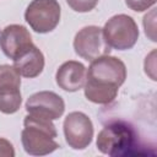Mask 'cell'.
Returning <instances> with one entry per match:
<instances>
[{"label": "cell", "mask_w": 157, "mask_h": 157, "mask_svg": "<svg viewBox=\"0 0 157 157\" xmlns=\"http://www.w3.org/2000/svg\"><path fill=\"white\" fill-rule=\"evenodd\" d=\"M86 67L82 63L69 60L63 63L55 74L56 85L66 92H76L83 88L86 82Z\"/></svg>", "instance_id": "30bf717a"}, {"label": "cell", "mask_w": 157, "mask_h": 157, "mask_svg": "<svg viewBox=\"0 0 157 157\" xmlns=\"http://www.w3.org/2000/svg\"><path fill=\"white\" fill-rule=\"evenodd\" d=\"M125 78L126 66L119 58L108 54L94 59L86 72L85 97L96 104H108L117 98Z\"/></svg>", "instance_id": "6da1fadb"}, {"label": "cell", "mask_w": 157, "mask_h": 157, "mask_svg": "<svg viewBox=\"0 0 157 157\" xmlns=\"http://www.w3.org/2000/svg\"><path fill=\"white\" fill-rule=\"evenodd\" d=\"M15 156V150L12 144L4 139L0 137V157H13Z\"/></svg>", "instance_id": "e0dca14e"}, {"label": "cell", "mask_w": 157, "mask_h": 157, "mask_svg": "<svg viewBox=\"0 0 157 157\" xmlns=\"http://www.w3.org/2000/svg\"><path fill=\"white\" fill-rule=\"evenodd\" d=\"M66 144L74 150H85L92 142L93 124L88 115L82 112H71L66 115L64 124Z\"/></svg>", "instance_id": "52a82bcc"}, {"label": "cell", "mask_w": 157, "mask_h": 157, "mask_svg": "<svg viewBox=\"0 0 157 157\" xmlns=\"http://www.w3.org/2000/svg\"><path fill=\"white\" fill-rule=\"evenodd\" d=\"M22 103L21 90L16 87L0 88V112L4 114L16 113Z\"/></svg>", "instance_id": "7c38bea8"}, {"label": "cell", "mask_w": 157, "mask_h": 157, "mask_svg": "<svg viewBox=\"0 0 157 157\" xmlns=\"http://www.w3.org/2000/svg\"><path fill=\"white\" fill-rule=\"evenodd\" d=\"M61 9L56 0H32L26 11L25 20L37 33H49L60 22Z\"/></svg>", "instance_id": "5b68a950"}, {"label": "cell", "mask_w": 157, "mask_h": 157, "mask_svg": "<svg viewBox=\"0 0 157 157\" xmlns=\"http://www.w3.org/2000/svg\"><path fill=\"white\" fill-rule=\"evenodd\" d=\"M126 6L136 12H142L156 4V0H125Z\"/></svg>", "instance_id": "2e32d148"}, {"label": "cell", "mask_w": 157, "mask_h": 157, "mask_svg": "<svg viewBox=\"0 0 157 157\" xmlns=\"http://www.w3.org/2000/svg\"><path fill=\"white\" fill-rule=\"evenodd\" d=\"M12 61H13V67L17 70V72L27 78H33L39 76L45 64L43 53L34 44Z\"/></svg>", "instance_id": "8fae6325"}, {"label": "cell", "mask_w": 157, "mask_h": 157, "mask_svg": "<svg viewBox=\"0 0 157 157\" xmlns=\"http://www.w3.org/2000/svg\"><path fill=\"white\" fill-rule=\"evenodd\" d=\"M155 15H156V9H152L151 12L147 13V15H145V17H144L145 34H146L152 42H156V34H155V32H156V26H155V23H156V17H155Z\"/></svg>", "instance_id": "9a60e30c"}, {"label": "cell", "mask_w": 157, "mask_h": 157, "mask_svg": "<svg viewBox=\"0 0 157 157\" xmlns=\"http://www.w3.org/2000/svg\"><path fill=\"white\" fill-rule=\"evenodd\" d=\"M21 141L26 153L31 156H45L59 148L55 141L58 136L53 120L28 114L23 120Z\"/></svg>", "instance_id": "7a4b0ae2"}, {"label": "cell", "mask_w": 157, "mask_h": 157, "mask_svg": "<svg viewBox=\"0 0 157 157\" xmlns=\"http://www.w3.org/2000/svg\"><path fill=\"white\" fill-rule=\"evenodd\" d=\"M96 144L102 153L112 157H123L131 155L136 145V134L126 123L112 121L98 132Z\"/></svg>", "instance_id": "3957f363"}, {"label": "cell", "mask_w": 157, "mask_h": 157, "mask_svg": "<svg viewBox=\"0 0 157 157\" xmlns=\"http://www.w3.org/2000/svg\"><path fill=\"white\" fill-rule=\"evenodd\" d=\"M99 0H66L67 5L76 12H88L93 10Z\"/></svg>", "instance_id": "5bb4252c"}, {"label": "cell", "mask_w": 157, "mask_h": 157, "mask_svg": "<svg viewBox=\"0 0 157 157\" xmlns=\"http://www.w3.org/2000/svg\"><path fill=\"white\" fill-rule=\"evenodd\" d=\"M32 45V36L22 25H9L0 34V48L2 53L12 60Z\"/></svg>", "instance_id": "9c48e42d"}, {"label": "cell", "mask_w": 157, "mask_h": 157, "mask_svg": "<svg viewBox=\"0 0 157 157\" xmlns=\"http://www.w3.org/2000/svg\"><path fill=\"white\" fill-rule=\"evenodd\" d=\"M75 53L87 61H93L110 53V47L105 42L103 29L98 26H86L81 28L74 38Z\"/></svg>", "instance_id": "8992f818"}, {"label": "cell", "mask_w": 157, "mask_h": 157, "mask_svg": "<svg viewBox=\"0 0 157 157\" xmlns=\"http://www.w3.org/2000/svg\"><path fill=\"white\" fill-rule=\"evenodd\" d=\"M102 29L108 45L117 50L131 49L139 39V27L135 20L125 13L110 17Z\"/></svg>", "instance_id": "277c9868"}, {"label": "cell", "mask_w": 157, "mask_h": 157, "mask_svg": "<svg viewBox=\"0 0 157 157\" xmlns=\"http://www.w3.org/2000/svg\"><path fill=\"white\" fill-rule=\"evenodd\" d=\"M25 108L31 115L56 120L64 114L65 102L53 91H40L27 98Z\"/></svg>", "instance_id": "ba28073f"}, {"label": "cell", "mask_w": 157, "mask_h": 157, "mask_svg": "<svg viewBox=\"0 0 157 157\" xmlns=\"http://www.w3.org/2000/svg\"><path fill=\"white\" fill-rule=\"evenodd\" d=\"M21 87V75L13 67V65H0V88Z\"/></svg>", "instance_id": "4fadbf2b"}]
</instances>
